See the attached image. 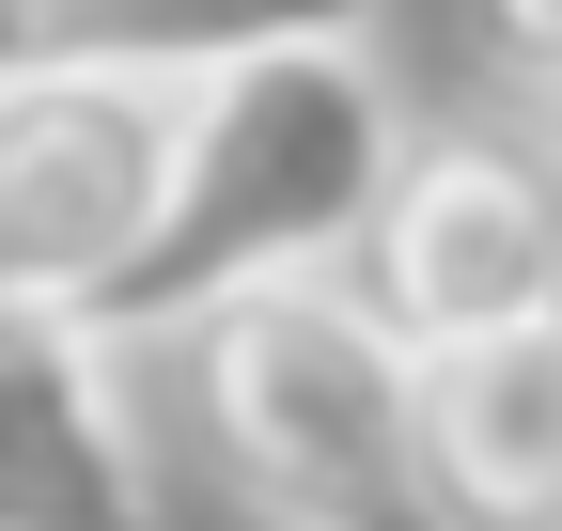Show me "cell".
<instances>
[{
    "mask_svg": "<svg viewBox=\"0 0 562 531\" xmlns=\"http://www.w3.org/2000/svg\"><path fill=\"white\" fill-rule=\"evenodd\" d=\"M391 157H406V110L375 79V47H297V63H250V79H203L172 110V188H157V235L140 266L94 297V344H188L220 328L235 297L281 282H344L391 204Z\"/></svg>",
    "mask_w": 562,
    "mask_h": 531,
    "instance_id": "obj_1",
    "label": "cell"
},
{
    "mask_svg": "<svg viewBox=\"0 0 562 531\" xmlns=\"http://www.w3.org/2000/svg\"><path fill=\"white\" fill-rule=\"evenodd\" d=\"M188 407L250 531H438L422 360L344 282H281V297H235L220 328H188Z\"/></svg>",
    "mask_w": 562,
    "mask_h": 531,
    "instance_id": "obj_2",
    "label": "cell"
},
{
    "mask_svg": "<svg viewBox=\"0 0 562 531\" xmlns=\"http://www.w3.org/2000/svg\"><path fill=\"white\" fill-rule=\"evenodd\" d=\"M406 360H453V344H516V328H562V142L516 110H469V125H406L391 157V204L344 266Z\"/></svg>",
    "mask_w": 562,
    "mask_h": 531,
    "instance_id": "obj_3",
    "label": "cell"
},
{
    "mask_svg": "<svg viewBox=\"0 0 562 531\" xmlns=\"http://www.w3.org/2000/svg\"><path fill=\"white\" fill-rule=\"evenodd\" d=\"M172 110L188 94H110V79L0 94V328H94V297L157 235Z\"/></svg>",
    "mask_w": 562,
    "mask_h": 531,
    "instance_id": "obj_4",
    "label": "cell"
},
{
    "mask_svg": "<svg viewBox=\"0 0 562 531\" xmlns=\"http://www.w3.org/2000/svg\"><path fill=\"white\" fill-rule=\"evenodd\" d=\"M297 47H375V0H0V94L16 79H110V94H203Z\"/></svg>",
    "mask_w": 562,
    "mask_h": 531,
    "instance_id": "obj_5",
    "label": "cell"
},
{
    "mask_svg": "<svg viewBox=\"0 0 562 531\" xmlns=\"http://www.w3.org/2000/svg\"><path fill=\"white\" fill-rule=\"evenodd\" d=\"M0 531H172L94 328H0Z\"/></svg>",
    "mask_w": 562,
    "mask_h": 531,
    "instance_id": "obj_6",
    "label": "cell"
},
{
    "mask_svg": "<svg viewBox=\"0 0 562 531\" xmlns=\"http://www.w3.org/2000/svg\"><path fill=\"white\" fill-rule=\"evenodd\" d=\"M422 485L438 531H562V328L422 360Z\"/></svg>",
    "mask_w": 562,
    "mask_h": 531,
    "instance_id": "obj_7",
    "label": "cell"
},
{
    "mask_svg": "<svg viewBox=\"0 0 562 531\" xmlns=\"http://www.w3.org/2000/svg\"><path fill=\"white\" fill-rule=\"evenodd\" d=\"M484 63H501L531 110H562V0H484Z\"/></svg>",
    "mask_w": 562,
    "mask_h": 531,
    "instance_id": "obj_8",
    "label": "cell"
}]
</instances>
